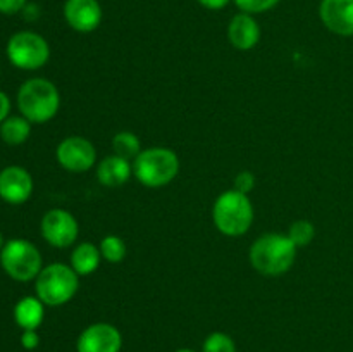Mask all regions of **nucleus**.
Masks as SVG:
<instances>
[{"mask_svg": "<svg viewBox=\"0 0 353 352\" xmlns=\"http://www.w3.org/2000/svg\"><path fill=\"white\" fill-rule=\"evenodd\" d=\"M296 247L288 235L265 233L250 247V262L255 271L264 276H281L292 269L296 259Z\"/></svg>", "mask_w": 353, "mask_h": 352, "instance_id": "obj_1", "label": "nucleus"}, {"mask_svg": "<svg viewBox=\"0 0 353 352\" xmlns=\"http://www.w3.org/2000/svg\"><path fill=\"white\" fill-rule=\"evenodd\" d=\"M17 107L21 116L31 124L48 123L61 107L57 86L45 78H31L21 85L17 92Z\"/></svg>", "mask_w": 353, "mask_h": 352, "instance_id": "obj_2", "label": "nucleus"}, {"mask_svg": "<svg viewBox=\"0 0 353 352\" xmlns=\"http://www.w3.org/2000/svg\"><path fill=\"white\" fill-rule=\"evenodd\" d=\"M212 219L217 230L226 237H241L254 223V206L247 193L226 190L216 199Z\"/></svg>", "mask_w": 353, "mask_h": 352, "instance_id": "obj_3", "label": "nucleus"}, {"mask_svg": "<svg viewBox=\"0 0 353 352\" xmlns=\"http://www.w3.org/2000/svg\"><path fill=\"white\" fill-rule=\"evenodd\" d=\"M179 173V157L165 147L145 148L133 161V175L148 188L169 185Z\"/></svg>", "mask_w": 353, "mask_h": 352, "instance_id": "obj_4", "label": "nucleus"}, {"mask_svg": "<svg viewBox=\"0 0 353 352\" xmlns=\"http://www.w3.org/2000/svg\"><path fill=\"white\" fill-rule=\"evenodd\" d=\"M79 286V276L71 266L54 262L40 271L34 282L37 297L45 306H64L76 295Z\"/></svg>", "mask_w": 353, "mask_h": 352, "instance_id": "obj_5", "label": "nucleus"}, {"mask_svg": "<svg viewBox=\"0 0 353 352\" xmlns=\"http://www.w3.org/2000/svg\"><path fill=\"white\" fill-rule=\"evenodd\" d=\"M0 264L16 282H30L43 269V259L37 245L24 238H12L0 251Z\"/></svg>", "mask_w": 353, "mask_h": 352, "instance_id": "obj_6", "label": "nucleus"}, {"mask_svg": "<svg viewBox=\"0 0 353 352\" xmlns=\"http://www.w3.org/2000/svg\"><path fill=\"white\" fill-rule=\"evenodd\" d=\"M7 57L17 69L34 71L48 62L50 47L47 40L34 31H17L9 38Z\"/></svg>", "mask_w": 353, "mask_h": 352, "instance_id": "obj_7", "label": "nucleus"}, {"mask_svg": "<svg viewBox=\"0 0 353 352\" xmlns=\"http://www.w3.org/2000/svg\"><path fill=\"white\" fill-rule=\"evenodd\" d=\"M41 237L55 248H68L78 240L79 224L76 217L65 209H50L40 223Z\"/></svg>", "mask_w": 353, "mask_h": 352, "instance_id": "obj_8", "label": "nucleus"}, {"mask_svg": "<svg viewBox=\"0 0 353 352\" xmlns=\"http://www.w3.org/2000/svg\"><path fill=\"white\" fill-rule=\"evenodd\" d=\"M57 161L65 171L85 173L95 166L97 150L88 138L68 137L57 145Z\"/></svg>", "mask_w": 353, "mask_h": 352, "instance_id": "obj_9", "label": "nucleus"}, {"mask_svg": "<svg viewBox=\"0 0 353 352\" xmlns=\"http://www.w3.org/2000/svg\"><path fill=\"white\" fill-rule=\"evenodd\" d=\"M123 335L114 324L95 323L81 331L76 342L78 352H119Z\"/></svg>", "mask_w": 353, "mask_h": 352, "instance_id": "obj_10", "label": "nucleus"}, {"mask_svg": "<svg viewBox=\"0 0 353 352\" xmlns=\"http://www.w3.org/2000/svg\"><path fill=\"white\" fill-rule=\"evenodd\" d=\"M33 193V178L21 166H7L0 171V199L10 206L24 204Z\"/></svg>", "mask_w": 353, "mask_h": 352, "instance_id": "obj_11", "label": "nucleus"}, {"mask_svg": "<svg viewBox=\"0 0 353 352\" xmlns=\"http://www.w3.org/2000/svg\"><path fill=\"white\" fill-rule=\"evenodd\" d=\"M64 19L79 33H92L102 23V7L99 0H65Z\"/></svg>", "mask_w": 353, "mask_h": 352, "instance_id": "obj_12", "label": "nucleus"}, {"mask_svg": "<svg viewBox=\"0 0 353 352\" xmlns=\"http://www.w3.org/2000/svg\"><path fill=\"white\" fill-rule=\"evenodd\" d=\"M319 16L331 33L353 37V0H323Z\"/></svg>", "mask_w": 353, "mask_h": 352, "instance_id": "obj_13", "label": "nucleus"}, {"mask_svg": "<svg viewBox=\"0 0 353 352\" xmlns=\"http://www.w3.org/2000/svg\"><path fill=\"white\" fill-rule=\"evenodd\" d=\"M228 40L238 50H250L261 40V26L252 14H236L228 24Z\"/></svg>", "mask_w": 353, "mask_h": 352, "instance_id": "obj_14", "label": "nucleus"}, {"mask_svg": "<svg viewBox=\"0 0 353 352\" xmlns=\"http://www.w3.org/2000/svg\"><path fill=\"white\" fill-rule=\"evenodd\" d=\"M131 175H133L131 161L116 154L102 159V162H99L97 166V178L103 186H109V188L124 185L131 178Z\"/></svg>", "mask_w": 353, "mask_h": 352, "instance_id": "obj_15", "label": "nucleus"}, {"mask_svg": "<svg viewBox=\"0 0 353 352\" xmlns=\"http://www.w3.org/2000/svg\"><path fill=\"white\" fill-rule=\"evenodd\" d=\"M45 304L38 297H23L14 306V320L23 330H37L43 323Z\"/></svg>", "mask_w": 353, "mask_h": 352, "instance_id": "obj_16", "label": "nucleus"}, {"mask_svg": "<svg viewBox=\"0 0 353 352\" xmlns=\"http://www.w3.org/2000/svg\"><path fill=\"white\" fill-rule=\"evenodd\" d=\"M102 261L100 248L92 242H81L74 247L71 254V268L78 273V276H88L97 271Z\"/></svg>", "mask_w": 353, "mask_h": 352, "instance_id": "obj_17", "label": "nucleus"}, {"mask_svg": "<svg viewBox=\"0 0 353 352\" xmlns=\"http://www.w3.org/2000/svg\"><path fill=\"white\" fill-rule=\"evenodd\" d=\"M31 123L24 116H9L0 124V138L7 145H21L30 138Z\"/></svg>", "mask_w": 353, "mask_h": 352, "instance_id": "obj_18", "label": "nucleus"}, {"mask_svg": "<svg viewBox=\"0 0 353 352\" xmlns=\"http://www.w3.org/2000/svg\"><path fill=\"white\" fill-rule=\"evenodd\" d=\"M112 148L114 154L119 157L128 159V161H134L138 154L141 152L140 138L131 131H119L116 137L112 138Z\"/></svg>", "mask_w": 353, "mask_h": 352, "instance_id": "obj_19", "label": "nucleus"}, {"mask_svg": "<svg viewBox=\"0 0 353 352\" xmlns=\"http://www.w3.org/2000/svg\"><path fill=\"white\" fill-rule=\"evenodd\" d=\"M99 248L100 254H102V259L112 262V264H117V262H121L126 257V244L117 235H107V237H103Z\"/></svg>", "mask_w": 353, "mask_h": 352, "instance_id": "obj_20", "label": "nucleus"}, {"mask_svg": "<svg viewBox=\"0 0 353 352\" xmlns=\"http://www.w3.org/2000/svg\"><path fill=\"white\" fill-rule=\"evenodd\" d=\"M288 237L296 247H307L316 238V226L307 219H299L290 226Z\"/></svg>", "mask_w": 353, "mask_h": 352, "instance_id": "obj_21", "label": "nucleus"}, {"mask_svg": "<svg viewBox=\"0 0 353 352\" xmlns=\"http://www.w3.org/2000/svg\"><path fill=\"white\" fill-rule=\"evenodd\" d=\"M202 352H236V345L230 335L223 331H214L203 342Z\"/></svg>", "mask_w": 353, "mask_h": 352, "instance_id": "obj_22", "label": "nucleus"}, {"mask_svg": "<svg viewBox=\"0 0 353 352\" xmlns=\"http://www.w3.org/2000/svg\"><path fill=\"white\" fill-rule=\"evenodd\" d=\"M281 0H234L238 9L247 14H261L274 9Z\"/></svg>", "mask_w": 353, "mask_h": 352, "instance_id": "obj_23", "label": "nucleus"}, {"mask_svg": "<svg viewBox=\"0 0 353 352\" xmlns=\"http://www.w3.org/2000/svg\"><path fill=\"white\" fill-rule=\"evenodd\" d=\"M255 175L252 171H241L238 173L236 178H234V190L241 193H250L255 188Z\"/></svg>", "mask_w": 353, "mask_h": 352, "instance_id": "obj_24", "label": "nucleus"}, {"mask_svg": "<svg viewBox=\"0 0 353 352\" xmlns=\"http://www.w3.org/2000/svg\"><path fill=\"white\" fill-rule=\"evenodd\" d=\"M21 345H23L26 351H33L40 345V337H38L37 330H23L21 335Z\"/></svg>", "mask_w": 353, "mask_h": 352, "instance_id": "obj_25", "label": "nucleus"}, {"mask_svg": "<svg viewBox=\"0 0 353 352\" xmlns=\"http://www.w3.org/2000/svg\"><path fill=\"white\" fill-rule=\"evenodd\" d=\"M28 0H0V12L2 14H17L26 7Z\"/></svg>", "mask_w": 353, "mask_h": 352, "instance_id": "obj_26", "label": "nucleus"}, {"mask_svg": "<svg viewBox=\"0 0 353 352\" xmlns=\"http://www.w3.org/2000/svg\"><path fill=\"white\" fill-rule=\"evenodd\" d=\"M196 2L209 10H221L230 6L231 0H196Z\"/></svg>", "mask_w": 353, "mask_h": 352, "instance_id": "obj_27", "label": "nucleus"}, {"mask_svg": "<svg viewBox=\"0 0 353 352\" xmlns=\"http://www.w3.org/2000/svg\"><path fill=\"white\" fill-rule=\"evenodd\" d=\"M9 113H10V100L9 97L0 90V124L9 117Z\"/></svg>", "mask_w": 353, "mask_h": 352, "instance_id": "obj_28", "label": "nucleus"}, {"mask_svg": "<svg viewBox=\"0 0 353 352\" xmlns=\"http://www.w3.org/2000/svg\"><path fill=\"white\" fill-rule=\"evenodd\" d=\"M3 245H6V242H3L2 233H0V251H2V248H3Z\"/></svg>", "mask_w": 353, "mask_h": 352, "instance_id": "obj_29", "label": "nucleus"}, {"mask_svg": "<svg viewBox=\"0 0 353 352\" xmlns=\"http://www.w3.org/2000/svg\"><path fill=\"white\" fill-rule=\"evenodd\" d=\"M176 352H195V351H192V349H178Z\"/></svg>", "mask_w": 353, "mask_h": 352, "instance_id": "obj_30", "label": "nucleus"}]
</instances>
